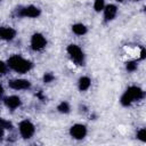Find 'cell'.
<instances>
[{
	"label": "cell",
	"mask_w": 146,
	"mask_h": 146,
	"mask_svg": "<svg viewBox=\"0 0 146 146\" xmlns=\"http://www.w3.org/2000/svg\"><path fill=\"white\" fill-rule=\"evenodd\" d=\"M19 131L24 138H30L34 132V127L29 121H23L19 124Z\"/></svg>",
	"instance_id": "cell-2"
},
{
	"label": "cell",
	"mask_w": 146,
	"mask_h": 146,
	"mask_svg": "<svg viewBox=\"0 0 146 146\" xmlns=\"http://www.w3.org/2000/svg\"><path fill=\"white\" fill-rule=\"evenodd\" d=\"M119 1H122V0H119Z\"/></svg>",
	"instance_id": "cell-25"
},
{
	"label": "cell",
	"mask_w": 146,
	"mask_h": 146,
	"mask_svg": "<svg viewBox=\"0 0 146 146\" xmlns=\"http://www.w3.org/2000/svg\"><path fill=\"white\" fill-rule=\"evenodd\" d=\"M3 92V88H2V86L0 84V94H2Z\"/></svg>",
	"instance_id": "cell-23"
},
{
	"label": "cell",
	"mask_w": 146,
	"mask_h": 146,
	"mask_svg": "<svg viewBox=\"0 0 146 146\" xmlns=\"http://www.w3.org/2000/svg\"><path fill=\"white\" fill-rule=\"evenodd\" d=\"M137 67V64L135 62H128L127 63V70L128 71H135Z\"/></svg>",
	"instance_id": "cell-19"
},
{
	"label": "cell",
	"mask_w": 146,
	"mask_h": 146,
	"mask_svg": "<svg viewBox=\"0 0 146 146\" xmlns=\"http://www.w3.org/2000/svg\"><path fill=\"white\" fill-rule=\"evenodd\" d=\"M0 127L1 128H6V129H10L11 128V123L8 121H5L2 119H0Z\"/></svg>",
	"instance_id": "cell-18"
},
{
	"label": "cell",
	"mask_w": 146,
	"mask_h": 146,
	"mask_svg": "<svg viewBox=\"0 0 146 146\" xmlns=\"http://www.w3.org/2000/svg\"><path fill=\"white\" fill-rule=\"evenodd\" d=\"M94 7H95V9H96L97 11H100V10L104 8V0H96Z\"/></svg>",
	"instance_id": "cell-16"
},
{
	"label": "cell",
	"mask_w": 146,
	"mask_h": 146,
	"mask_svg": "<svg viewBox=\"0 0 146 146\" xmlns=\"http://www.w3.org/2000/svg\"><path fill=\"white\" fill-rule=\"evenodd\" d=\"M5 72H6V65H5L3 62L0 60V74H2V73H5Z\"/></svg>",
	"instance_id": "cell-21"
},
{
	"label": "cell",
	"mask_w": 146,
	"mask_h": 146,
	"mask_svg": "<svg viewBox=\"0 0 146 146\" xmlns=\"http://www.w3.org/2000/svg\"><path fill=\"white\" fill-rule=\"evenodd\" d=\"M58 111L59 112H62V113H67L68 111H70V106H68V104L67 103H60L59 105H58Z\"/></svg>",
	"instance_id": "cell-15"
},
{
	"label": "cell",
	"mask_w": 146,
	"mask_h": 146,
	"mask_svg": "<svg viewBox=\"0 0 146 146\" xmlns=\"http://www.w3.org/2000/svg\"><path fill=\"white\" fill-rule=\"evenodd\" d=\"M31 44H32V48H33L34 50L42 49V48L46 46V39H44V38H43L41 34L36 33V34H34V35L32 36Z\"/></svg>",
	"instance_id": "cell-4"
},
{
	"label": "cell",
	"mask_w": 146,
	"mask_h": 146,
	"mask_svg": "<svg viewBox=\"0 0 146 146\" xmlns=\"http://www.w3.org/2000/svg\"><path fill=\"white\" fill-rule=\"evenodd\" d=\"M115 14H116V7L114 5H108L106 7V9H105V17H106V19H108V21L113 19Z\"/></svg>",
	"instance_id": "cell-11"
},
{
	"label": "cell",
	"mask_w": 146,
	"mask_h": 146,
	"mask_svg": "<svg viewBox=\"0 0 146 146\" xmlns=\"http://www.w3.org/2000/svg\"><path fill=\"white\" fill-rule=\"evenodd\" d=\"M131 102H132V99L130 98V96H129L127 92H125V94H124V95L121 97V103H122V105H124V106L129 105Z\"/></svg>",
	"instance_id": "cell-14"
},
{
	"label": "cell",
	"mask_w": 146,
	"mask_h": 146,
	"mask_svg": "<svg viewBox=\"0 0 146 146\" xmlns=\"http://www.w3.org/2000/svg\"><path fill=\"white\" fill-rule=\"evenodd\" d=\"M15 36V31L10 27H1L0 29V38L5 40H11Z\"/></svg>",
	"instance_id": "cell-9"
},
{
	"label": "cell",
	"mask_w": 146,
	"mask_h": 146,
	"mask_svg": "<svg viewBox=\"0 0 146 146\" xmlns=\"http://www.w3.org/2000/svg\"><path fill=\"white\" fill-rule=\"evenodd\" d=\"M72 29H73V32L75 34H78V35H82V34H84L87 32L86 26L82 25V24H75V25H73Z\"/></svg>",
	"instance_id": "cell-13"
},
{
	"label": "cell",
	"mask_w": 146,
	"mask_h": 146,
	"mask_svg": "<svg viewBox=\"0 0 146 146\" xmlns=\"http://www.w3.org/2000/svg\"><path fill=\"white\" fill-rule=\"evenodd\" d=\"M137 137H138L140 140L145 141V140H146V130H145V129H141V130H139V132H138Z\"/></svg>",
	"instance_id": "cell-17"
},
{
	"label": "cell",
	"mask_w": 146,
	"mask_h": 146,
	"mask_svg": "<svg viewBox=\"0 0 146 146\" xmlns=\"http://www.w3.org/2000/svg\"><path fill=\"white\" fill-rule=\"evenodd\" d=\"M5 103H6V105H7L8 107H10V108H16V107H18V106L21 105V100H19V98L16 97V96L7 97V98L5 99Z\"/></svg>",
	"instance_id": "cell-10"
},
{
	"label": "cell",
	"mask_w": 146,
	"mask_h": 146,
	"mask_svg": "<svg viewBox=\"0 0 146 146\" xmlns=\"http://www.w3.org/2000/svg\"><path fill=\"white\" fill-rule=\"evenodd\" d=\"M2 133H3V132H2V129H1V127H0V138H1V136H2Z\"/></svg>",
	"instance_id": "cell-24"
},
{
	"label": "cell",
	"mask_w": 146,
	"mask_h": 146,
	"mask_svg": "<svg viewBox=\"0 0 146 146\" xmlns=\"http://www.w3.org/2000/svg\"><path fill=\"white\" fill-rule=\"evenodd\" d=\"M125 92L130 96V98H131L132 100H133V99H139V98L143 97V91H141V89L138 88V87H130Z\"/></svg>",
	"instance_id": "cell-8"
},
{
	"label": "cell",
	"mask_w": 146,
	"mask_h": 146,
	"mask_svg": "<svg viewBox=\"0 0 146 146\" xmlns=\"http://www.w3.org/2000/svg\"><path fill=\"white\" fill-rule=\"evenodd\" d=\"M9 87L13 89H27L30 87V82L27 80H23V79H18V80H13L9 82Z\"/></svg>",
	"instance_id": "cell-6"
},
{
	"label": "cell",
	"mask_w": 146,
	"mask_h": 146,
	"mask_svg": "<svg viewBox=\"0 0 146 146\" xmlns=\"http://www.w3.org/2000/svg\"><path fill=\"white\" fill-rule=\"evenodd\" d=\"M87 133V130H86V127L82 125V124H75L71 128V135L76 138V139H81L86 136Z\"/></svg>",
	"instance_id": "cell-5"
},
{
	"label": "cell",
	"mask_w": 146,
	"mask_h": 146,
	"mask_svg": "<svg viewBox=\"0 0 146 146\" xmlns=\"http://www.w3.org/2000/svg\"><path fill=\"white\" fill-rule=\"evenodd\" d=\"M39 14H40V10L34 6H29L21 11L22 16H27V17H36L39 16Z\"/></svg>",
	"instance_id": "cell-7"
},
{
	"label": "cell",
	"mask_w": 146,
	"mask_h": 146,
	"mask_svg": "<svg viewBox=\"0 0 146 146\" xmlns=\"http://www.w3.org/2000/svg\"><path fill=\"white\" fill-rule=\"evenodd\" d=\"M8 63H9V66L11 68H14L15 71H17L19 73L27 72L32 67V64L30 62L23 59L19 56H13V57H10L9 60H8Z\"/></svg>",
	"instance_id": "cell-1"
},
{
	"label": "cell",
	"mask_w": 146,
	"mask_h": 146,
	"mask_svg": "<svg viewBox=\"0 0 146 146\" xmlns=\"http://www.w3.org/2000/svg\"><path fill=\"white\" fill-rule=\"evenodd\" d=\"M90 86V79L87 76H83L79 80V88L80 90H87Z\"/></svg>",
	"instance_id": "cell-12"
},
{
	"label": "cell",
	"mask_w": 146,
	"mask_h": 146,
	"mask_svg": "<svg viewBox=\"0 0 146 146\" xmlns=\"http://www.w3.org/2000/svg\"><path fill=\"white\" fill-rule=\"evenodd\" d=\"M51 80H54V76H52L51 74H46V75L43 76V81H44V82H50Z\"/></svg>",
	"instance_id": "cell-20"
},
{
	"label": "cell",
	"mask_w": 146,
	"mask_h": 146,
	"mask_svg": "<svg viewBox=\"0 0 146 146\" xmlns=\"http://www.w3.org/2000/svg\"><path fill=\"white\" fill-rule=\"evenodd\" d=\"M67 51H68V54L71 55V57H72L75 62L80 63V62L83 60V54H82L81 49H80L78 46H75V44H70V46L67 47Z\"/></svg>",
	"instance_id": "cell-3"
},
{
	"label": "cell",
	"mask_w": 146,
	"mask_h": 146,
	"mask_svg": "<svg viewBox=\"0 0 146 146\" xmlns=\"http://www.w3.org/2000/svg\"><path fill=\"white\" fill-rule=\"evenodd\" d=\"M144 57H145V50L143 49L141 52H140V58H144Z\"/></svg>",
	"instance_id": "cell-22"
}]
</instances>
